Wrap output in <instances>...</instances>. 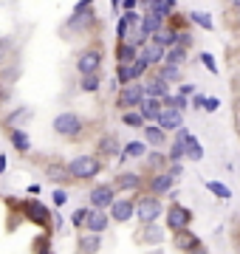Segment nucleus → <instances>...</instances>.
<instances>
[{"instance_id": "19", "label": "nucleus", "mask_w": 240, "mask_h": 254, "mask_svg": "<svg viewBox=\"0 0 240 254\" xmlns=\"http://www.w3.org/2000/svg\"><path fill=\"white\" fill-rule=\"evenodd\" d=\"M173 235H176V246H178V249H184V252H201V249H203V243L192 235V232H189V226L178 229V232H173Z\"/></svg>"}, {"instance_id": "13", "label": "nucleus", "mask_w": 240, "mask_h": 254, "mask_svg": "<svg viewBox=\"0 0 240 254\" xmlns=\"http://www.w3.org/2000/svg\"><path fill=\"white\" fill-rule=\"evenodd\" d=\"M113 187L119 192H141L144 190V178L139 173H119L113 178Z\"/></svg>"}, {"instance_id": "32", "label": "nucleus", "mask_w": 240, "mask_h": 254, "mask_svg": "<svg viewBox=\"0 0 240 254\" xmlns=\"http://www.w3.org/2000/svg\"><path fill=\"white\" fill-rule=\"evenodd\" d=\"M144 122H147V119L141 116V110H139V108L121 110V125H124V127H133V130H141V127H144Z\"/></svg>"}, {"instance_id": "14", "label": "nucleus", "mask_w": 240, "mask_h": 254, "mask_svg": "<svg viewBox=\"0 0 240 254\" xmlns=\"http://www.w3.org/2000/svg\"><path fill=\"white\" fill-rule=\"evenodd\" d=\"M156 125H161V127L167 130V133H170V130L176 133L178 127L184 125V110H178V108H164L161 113H158Z\"/></svg>"}, {"instance_id": "15", "label": "nucleus", "mask_w": 240, "mask_h": 254, "mask_svg": "<svg viewBox=\"0 0 240 254\" xmlns=\"http://www.w3.org/2000/svg\"><path fill=\"white\" fill-rule=\"evenodd\" d=\"M111 226V212L108 209H96V206H91V215H88V223H85V229L88 232H105V229Z\"/></svg>"}, {"instance_id": "47", "label": "nucleus", "mask_w": 240, "mask_h": 254, "mask_svg": "<svg viewBox=\"0 0 240 254\" xmlns=\"http://www.w3.org/2000/svg\"><path fill=\"white\" fill-rule=\"evenodd\" d=\"M203 102H206V96H203V93H198V91H195V93H192V102H189V105H192L195 110H203Z\"/></svg>"}, {"instance_id": "18", "label": "nucleus", "mask_w": 240, "mask_h": 254, "mask_svg": "<svg viewBox=\"0 0 240 254\" xmlns=\"http://www.w3.org/2000/svg\"><path fill=\"white\" fill-rule=\"evenodd\" d=\"M167 23V17H161V14H153V11H144V14H141V23H139V28H136V31H139V34H144L150 40V37L156 34L158 28L164 26Z\"/></svg>"}, {"instance_id": "36", "label": "nucleus", "mask_w": 240, "mask_h": 254, "mask_svg": "<svg viewBox=\"0 0 240 254\" xmlns=\"http://www.w3.org/2000/svg\"><path fill=\"white\" fill-rule=\"evenodd\" d=\"M156 73L161 76V79H167V82H181V65H170V63H164Z\"/></svg>"}, {"instance_id": "33", "label": "nucleus", "mask_w": 240, "mask_h": 254, "mask_svg": "<svg viewBox=\"0 0 240 254\" xmlns=\"http://www.w3.org/2000/svg\"><path fill=\"white\" fill-rule=\"evenodd\" d=\"M186 57H189V48H184V46H170L167 48V54H164V63H170V65H184L186 63Z\"/></svg>"}, {"instance_id": "41", "label": "nucleus", "mask_w": 240, "mask_h": 254, "mask_svg": "<svg viewBox=\"0 0 240 254\" xmlns=\"http://www.w3.org/2000/svg\"><path fill=\"white\" fill-rule=\"evenodd\" d=\"M28 116H31V110H28V108H17V110H11L9 116H6V125H9V127L23 125V119H28Z\"/></svg>"}, {"instance_id": "45", "label": "nucleus", "mask_w": 240, "mask_h": 254, "mask_svg": "<svg viewBox=\"0 0 240 254\" xmlns=\"http://www.w3.org/2000/svg\"><path fill=\"white\" fill-rule=\"evenodd\" d=\"M51 198H54V206H65V203H68V192L60 187V190H54V195H51Z\"/></svg>"}, {"instance_id": "2", "label": "nucleus", "mask_w": 240, "mask_h": 254, "mask_svg": "<svg viewBox=\"0 0 240 254\" xmlns=\"http://www.w3.org/2000/svg\"><path fill=\"white\" fill-rule=\"evenodd\" d=\"M51 127H54L57 136L62 138H76L79 133L85 130V119L79 116V113H74V110H65V113H60V116L51 122Z\"/></svg>"}, {"instance_id": "29", "label": "nucleus", "mask_w": 240, "mask_h": 254, "mask_svg": "<svg viewBox=\"0 0 240 254\" xmlns=\"http://www.w3.org/2000/svg\"><path fill=\"white\" fill-rule=\"evenodd\" d=\"M9 138H11V144H14L17 153H28V150H31V138H28V133H23L20 127H9Z\"/></svg>"}, {"instance_id": "20", "label": "nucleus", "mask_w": 240, "mask_h": 254, "mask_svg": "<svg viewBox=\"0 0 240 254\" xmlns=\"http://www.w3.org/2000/svg\"><path fill=\"white\" fill-rule=\"evenodd\" d=\"M141 130H144V141H147L150 147H167V130L161 125L150 122V125H144Z\"/></svg>"}, {"instance_id": "43", "label": "nucleus", "mask_w": 240, "mask_h": 254, "mask_svg": "<svg viewBox=\"0 0 240 254\" xmlns=\"http://www.w3.org/2000/svg\"><path fill=\"white\" fill-rule=\"evenodd\" d=\"M201 63L206 65V71H209V73H218V63H215L212 54H206V51H203V54H201Z\"/></svg>"}, {"instance_id": "44", "label": "nucleus", "mask_w": 240, "mask_h": 254, "mask_svg": "<svg viewBox=\"0 0 240 254\" xmlns=\"http://www.w3.org/2000/svg\"><path fill=\"white\" fill-rule=\"evenodd\" d=\"M167 173L173 175V178H181V173H184V161H170L167 164Z\"/></svg>"}, {"instance_id": "25", "label": "nucleus", "mask_w": 240, "mask_h": 254, "mask_svg": "<svg viewBox=\"0 0 240 254\" xmlns=\"http://www.w3.org/2000/svg\"><path fill=\"white\" fill-rule=\"evenodd\" d=\"M144 91H147V96H164V93H170V82L161 79L158 73H153V76L144 79Z\"/></svg>"}, {"instance_id": "30", "label": "nucleus", "mask_w": 240, "mask_h": 254, "mask_svg": "<svg viewBox=\"0 0 240 254\" xmlns=\"http://www.w3.org/2000/svg\"><path fill=\"white\" fill-rule=\"evenodd\" d=\"M144 158H147V164H150V170H153V173H158V170H167V164H170V155L161 153V147H153V150H150Z\"/></svg>"}, {"instance_id": "5", "label": "nucleus", "mask_w": 240, "mask_h": 254, "mask_svg": "<svg viewBox=\"0 0 240 254\" xmlns=\"http://www.w3.org/2000/svg\"><path fill=\"white\" fill-rule=\"evenodd\" d=\"M161 215H164V206H161V198H158V195L147 192V195H141V198L136 200V218H139L141 223H153V220H158Z\"/></svg>"}, {"instance_id": "34", "label": "nucleus", "mask_w": 240, "mask_h": 254, "mask_svg": "<svg viewBox=\"0 0 240 254\" xmlns=\"http://www.w3.org/2000/svg\"><path fill=\"white\" fill-rule=\"evenodd\" d=\"M79 252H99L102 249V235L99 232H91V235H82L79 237V243H76Z\"/></svg>"}, {"instance_id": "50", "label": "nucleus", "mask_w": 240, "mask_h": 254, "mask_svg": "<svg viewBox=\"0 0 240 254\" xmlns=\"http://www.w3.org/2000/svg\"><path fill=\"white\" fill-rule=\"evenodd\" d=\"M178 93H184V96H192V93H195V88L189 85V82H181V88H178Z\"/></svg>"}, {"instance_id": "11", "label": "nucleus", "mask_w": 240, "mask_h": 254, "mask_svg": "<svg viewBox=\"0 0 240 254\" xmlns=\"http://www.w3.org/2000/svg\"><path fill=\"white\" fill-rule=\"evenodd\" d=\"M139 23H141V14L136 9L124 11V14L119 17V23H116V40H130V37H133V31L139 28Z\"/></svg>"}, {"instance_id": "3", "label": "nucleus", "mask_w": 240, "mask_h": 254, "mask_svg": "<svg viewBox=\"0 0 240 254\" xmlns=\"http://www.w3.org/2000/svg\"><path fill=\"white\" fill-rule=\"evenodd\" d=\"M96 26V14H93V3H88V0H79L76 3L74 14L68 17V23H65V28L68 31H88V28Z\"/></svg>"}, {"instance_id": "52", "label": "nucleus", "mask_w": 240, "mask_h": 254, "mask_svg": "<svg viewBox=\"0 0 240 254\" xmlns=\"http://www.w3.org/2000/svg\"><path fill=\"white\" fill-rule=\"evenodd\" d=\"M28 195H31V198H34V195H40V184H31V187H28Z\"/></svg>"}, {"instance_id": "9", "label": "nucleus", "mask_w": 240, "mask_h": 254, "mask_svg": "<svg viewBox=\"0 0 240 254\" xmlns=\"http://www.w3.org/2000/svg\"><path fill=\"white\" fill-rule=\"evenodd\" d=\"M23 206V212H26V218L28 220H34L37 226H43V229H48V223H51V209L46 206V203H40V200H26V203H20Z\"/></svg>"}, {"instance_id": "31", "label": "nucleus", "mask_w": 240, "mask_h": 254, "mask_svg": "<svg viewBox=\"0 0 240 254\" xmlns=\"http://www.w3.org/2000/svg\"><path fill=\"white\" fill-rule=\"evenodd\" d=\"M46 175L51 178V181H57V184L74 181V178H71V173H68V164H48V167H46Z\"/></svg>"}, {"instance_id": "49", "label": "nucleus", "mask_w": 240, "mask_h": 254, "mask_svg": "<svg viewBox=\"0 0 240 254\" xmlns=\"http://www.w3.org/2000/svg\"><path fill=\"white\" fill-rule=\"evenodd\" d=\"M6 60H9V43H6V40H0V65L6 63Z\"/></svg>"}, {"instance_id": "28", "label": "nucleus", "mask_w": 240, "mask_h": 254, "mask_svg": "<svg viewBox=\"0 0 240 254\" xmlns=\"http://www.w3.org/2000/svg\"><path fill=\"white\" fill-rule=\"evenodd\" d=\"M99 88H102L99 71H93V73H79V91H82V93H96Z\"/></svg>"}, {"instance_id": "35", "label": "nucleus", "mask_w": 240, "mask_h": 254, "mask_svg": "<svg viewBox=\"0 0 240 254\" xmlns=\"http://www.w3.org/2000/svg\"><path fill=\"white\" fill-rule=\"evenodd\" d=\"M186 158H189V161H201L203 158V147H201V141H198L192 133L186 136Z\"/></svg>"}, {"instance_id": "26", "label": "nucleus", "mask_w": 240, "mask_h": 254, "mask_svg": "<svg viewBox=\"0 0 240 254\" xmlns=\"http://www.w3.org/2000/svg\"><path fill=\"white\" fill-rule=\"evenodd\" d=\"M178 34H181V28H170V26L164 23V26L158 28V31L150 37V40H156V43H161L164 48H170V46H176V43H178Z\"/></svg>"}, {"instance_id": "24", "label": "nucleus", "mask_w": 240, "mask_h": 254, "mask_svg": "<svg viewBox=\"0 0 240 254\" xmlns=\"http://www.w3.org/2000/svg\"><path fill=\"white\" fill-rule=\"evenodd\" d=\"M141 48L133 43V40H119V48H116V63H133L139 57Z\"/></svg>"}, {"instance_id": "23", "label": "nucleus", "mask_w": 240, "mask_h": 254, "mask_svg": "<svg viewBox=\"0 0 240 254\" xmlns=\"http://www.w3.org/2000/svg\"><path fill=\"white\" fill-rule=\"evenodd\" d=\"M141 54L147 57V63L156 68V65L164 63V54H167V48L161 46V43H156V40H147V46H141Z\"/></svg>"}, {"instance_id": "16", "label": "nucleus", "mask_w": 240, "mask_h": 254, "mask_svg": "<svg viewBox=\"0 0 240 254\" xmlns=\"http://www.w3.org/2000/svg\"><path fill=\"white\" fill-rule=\"evenodd\" d=\"M139 6H144V11H153V14H161V17H173L178 9L176 0H139Z\"/></svg>"}, {"instance_id": "39", "label": "nucleus", "mask_w": 240, "mask_h": 254, "mask_svg": "<svg viewBox=\"0 0 240 254\" xmlns=\"http://www.w3.org/2000/svg\"><path fill=\"white\" fill-rule=\"evenodd\" d=\"M130 65H133V73H136V79H141V76H147V73H150V68H153V65L147 63V57L141 54V51H139V57H136V60H133Z\"/></svg>"}, {"instance_id": "22", "label": "nucleus", "mask_w": 240, "mask_h": 254, "mask_svg": "<svg viewBox=\"0 0 240 254\" xmlns=\"http://www.w3.org/2000/svg\"><path fill=\"white\" fill-rule=\"evenodd\" d=\"M144 155H147V141H127V144H121L119 164H124L127 158H144Z\"/></svg>"}, {"instance_id": "1", "label": "nucleus", "mask_w": 240, "mask_h": 254, "mask_svg": "<svg viewBox=\"0 0 240 254\" xmlns=\"http://www.w3.org/2000/svg\"><path fill=\"white\" fill-rule=\"evenodd\" d=\"M102 170H105V161L99 155H76V158L68 161V173H71L74 181H91Z\"/></svg>"}, {"instance_id": "12", "label": "nucleus", "mask_w": 240, "mask_h": 254, "mask_svg": "<svg viewBox=\"0 0 240 254\" xmlns=\"http://www.w3.org/2000/svg\"><path fill=\"white\" fill-rule=\"evenodd\" d=\"M173 184H176V178L167 173V170H158V173L150 175V181H147V190L153 192V195H167V192H173Z\"/></svg>"}, {"instance_id": "37", "label": "nucleus", "mask_w": 240, "mask_h": 254, "mask_svg": "<svg viewBox=\"0 0 240 254\" xmlns=\"http://www.w3.org/2000/svg\"><path fill=\"white\" fill-rule=\"evenodd\" d=\"M136 79V73H133V65L130 63H119L116 65V82L119 85H127V82Z\"/></svg>"}, {"instance_id": "21", "label": "nucleus", "mask_w": 240, "mask_h": 254, "mask_svg": "<svg viewBox=\"0 0 240 254\" xmlns=\"http://www.w3.org/2000/svg\"><path fill=\"white\" fill-rule=\"evenodd\" d=\"M139 110H141V116L147 119V122H156L158 113L164 110V102H161V96H144L141 105H139Z\"/></svg>"}, {"instance_id": "38", "label": "nucleus", "mask_w": 240, "mask_h": 254, "mask_svg": "<svg viewBox=\"0 0 240 254\" xmlns=\"http://www.w3.org/2000/svg\"><path fill=\"white\" fill-rule=\"evenodd\" d=\"M206 190L212 192L215 198H221V200H229L232 198V190L223 181H206Z\"/></svg>"}, {"instance_id": "7", "label": "nucleus", "mask_w": 240, "mask_h": 254, "mask_svg": "<svg viewBox=\"0 0 240 254\" xmlns=\"http://www.w3.org/2000/svg\"><path fill=\"white\" fill-rule=\"evenodd\" d=\"M116 187L113 184H96V187H91V192H88V200H91V206L96 209H111V203L116 200Z\"/></svg>"}, {"instance_id": "42", "label": "nucleus", "mask_w": 240, "mask_h": 254, "mask_svg": "<svg viewBox=\"0 0 240 254\" xmlns=\"http://www.w3.org/2000/svg\"><path fill=\"white\" fill-rule=\"evenodd\" d=\"M88 215H91V206H79V209L74 212L71 223H74L76 229H85V223H88Z\"/></svg>"}, {"instance_id": "48", "label": "nucleus", "mask_w": 240, "mask_h": 254, "mask_svg": "<svg viewBox=\"0 0 240 254\" xmlns=\"http://www.w3.org/2000/svg\"><path fill=\"white\" fill-rule=\"evenodd\" d=\"M178 46L189 48V46H192V34H189V31H181V34H178Z\"/></svg>"}, {"instance_id": "10", "label": "nucleus", "mask_w": 240, "mask_h": 254, "mask_svg": "<svg viewBox=\"0 0 240 254\" xmlns=\"http://www.w3.org/2000/svg\"><path fill=\"white\" fill-rule=\"evenodd\" d=\"M111 220H116V223H127V220L136 218V200H130V198H116L111 203Z\"/></svg>"}, {"instance_id": "4", "label": "nucleus", "mask_w": 240, "mask_h": 254, "mask_svg": "<svg viewBox=\"0 0 240 254\" xmlns=\"http://www.w3.org/2000/svg\"><path fill=\"white\" fill-rule=\"evenodd\" d=\"M144 96H147V91H144V82L133 79V82H127V85H119V96H116V105H119V110L139 108Z\"/></svg>"}, {"instance_id": "51", "label": "nucleus", "mask_w": 240, "mask_h": 254, "mask_svg": "<svg viewBox=\"0 0 240 254\" xmlns=\"http://www.w3.org/2000/svg\"><path fill=\"white\" fill-rule=\"evenodd\" d=\"M136 6H139V0H121V9L124 11H133Z\"/></svg>"}, {"instance_id": "17", "label": "nucleus", "mask_w": 240, "mask_h": 254, "mask_svg": "<svg viewBox=\"0 0 240 254\" xmlns=\"http://www.w3.org/2000/svg\"><path fill=\"white\" fill-rule=\"evenodd\" d=\"M119 153H121V144L113 133H105V136L96 141V155H99V158H113V155H119Z\"/></svg>"}, {"instance_id": "6", "label": "nucleus", "mask_w": 240, "mask_h": 254, "mask_svg": "<svg viewBox=\"0 0 240 254\" xmlns=\"http://www.w3.org/2000/svg\"><path fill=\"white\" fill-rule=\"evenodd\" d=\"M102 63H105V51H102L99 46L82 48V51L76 54V71H79V73H93V71H99Z\"/></svg>"}, {"instance_id": "46", "label": "nucleus", "mask_w": 240, "mask_h": 254, "mask_svg": "<svg viewBox=\"0 0 240 254\" xmlns=\"http://www.w3.org/2000/svg\"><path fill=\"white\" fill-rule=\"evenodd\" d=\"M218 108H221V99H218V96H206V102H203V110H206V113H215Z\"/></svg>"}, {"instance_id": "40", "label": "nucleus", "mask_w": 240, "mask_h": 254, "mask_svg": "<svg viewBox=\"0 0 240 254\" xmlns=\"http://www.w3.org/2000/svg\"><path fill=\"white\" fill-rule=\"evenodd\" d=\"M189 20H192L195 26H201L203 31H212V14H206V11H192V14H189Z\"/></svg>"}, {"instance_id": "8", "label": "nucleus", "mask_w": 240, "mask_h": 254, "mask_svg": "<svg viewBox=\"0 0 240 254\" xmlns=\"http://www.w3.org/2000/svg\"><path fill=\"white\" fill-rule=\"evenodd\" d=\"M164 218H167L170 232H178V229H184V226L192 223V212L186 206H181V203H173L170 209H164Z\"/></svg>"}, {"instance_id": "54", "label": "nucleus", "mask_w": 240, "mask_h": 254, "mask_svg": "<svg viewBox=\"0 0 240 254\" xmlns=\"http://www.w3.org/2000/svg\"><path fill=\"white\" fill-rule=\"evenodd\" d=\"M232 6H235V9H240V0H229Z\"/></svg>"}, {"instance_id": "53", "label": "nucleus", "mask_w": 240, "mask_h": 254, "mask_svg": "<svg viewBox=\"0 0 240 254\" xmlns=\"http://www.w3.org/2000/svg\"><path fill=\"white\" fill-rule=\"evenodd\" d=\"M6 173V155H0V175Z\"/></svg>"}, {"instance_id": "27", "label": "nucleus", "mask_w": 240, "mask_h": 254, "mask_svg": "<svg viewBox=\"0 0 240 254\" xmlns=\"http://www.w3.org/2000/svg\"><path fill=\"white\" fill-rule=\"evenodd\" d=\"M139 240H141V243H153V246L164 240L161 229L156 226V220H153V223H141V229H139Z\"/></svg>"}]
</instances>
